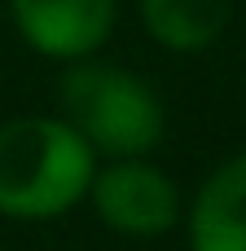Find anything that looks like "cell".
<instances>
[{"label": "cell", "instance_id": "8992f818", "mask_svg": "<svg viewBox=\"0 0 246 251\" xmlns=\"http://www.w3.org/2000/svg\"><path fill=\"white\" fill-rule=\"evenodd\" d=\"M233 4L238 0H136V13L158 49L194 57L220 44V35L233 22Z\"/></svg>", "mask_w": 246, "mask_h": 251}, {"label": "cell", "instance_id": "3957f363", "mask_svg": "<svg viewBox=\"0 0 246 251\" xmlns=\"http://www.w3.org/2000/svg\"><path fill=\"white\" fill-rule=\"evenodd\" d=\"M97 221L123 238H163L185 221V194L154 159H106L92 172L88 199Z\"/></svg>", "mask_w": 246, "mask_h": 251}, {"label": "cell", "instance_id": "6da1fadb", "mask_svg": "<svg viewBox=\"0 0 246 251\" xmlns=\"http://www.w3.org/2000/svg\"><path fill=\"white\" fill-rule=\"evenodd\" d=\"M57 115L106 159H150L167 137L163 93L132 66L106 57L66 62L57 75Z\"/></svg>", "mask_w": 246, "mask_h": 251}, {"label": "cell", "instance_id": "5b68a950", "mask_svg": "<svg viewBox=\"0 0 246 251\" xmlns=\"http://www.w3.org/2000/svg\"><path fill=\"white\" fill-rule=\"evenodd\" d=\"M189 251H246V150L229 154L185 207Z\"/></svg>", "mask_w": 246, "mask_h": 251}, {"label": "cell", "instance_id": "277c9868", "mask_svg": "<svg viewBox=\"0 0 246 251\" xmlns=\"http://www.w3.org/2000/svg\"><path fill=\"white\" fill-rule=\"evenodd\" d=\"M22 44L48 62L97 57L119 22V0H4Z\"/></svg>", "mask_w": 246, "mask_h": 251}, {"label": "cell", "instance_id": "7a4b0ae2", "mask_svg": "<svg viewBox=\"0 0 246 251\" xmlns=\"http://www.w3.org/2000/svg\"><path fill=\"white\" fill-rule=\"evenodd\" d=\"M97 154L53 115H13L0 124V216L57 221L88 199Z\"/></svg>", "mask_w": 246, "mask_h": 251}]
</instances>
